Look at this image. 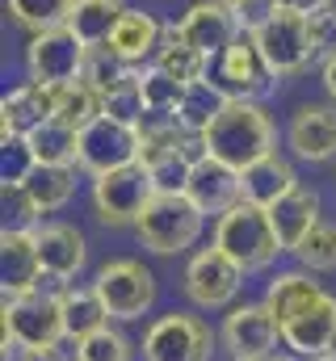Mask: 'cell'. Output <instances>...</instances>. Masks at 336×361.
Wrapping results in <instances>:
<instances>
[{
    "label": "cell",
    "mask_w": 336,
    "mask_h": 361,
    "mask_svg": "<svg viewBox=\"0 0 336 361\" xmlns=\"http://www.w3.org/2000/svg\"><path fill=\"white\" fill-rule=\"evenodd\" d=\"M269 219H273V231H277L282 248L294 252L299 240H303L316 223H324V219H320V193L299 185V189H290L277 206H269Z\"/></svg>",
    "instance_id": "obj_23"
},
{
    "label": "cell",
    "mask_w": 336,
    "mask_h": 361,
    "mask_svg": "<svg viewBox=\"0 0 336 361\" xmlns=\"http://www.w3.org/2000/svg\"><path fill=\"white\" fill-rule=\"evenodd\" d=\"M294 257H299L307 269H316V273L336 269V227L332 223H316V227L299 240Z\"/></svg>",
    "instance_id": "obj_36"
},
{
    "label": "cell",
    "mask_w": 336,
    "mask_h": 361,
    "mask_svg": "<svg viewBox=\"0 0 336 361\" xmlns=\"http://www.w3.org/2000/svg\"><path fill=\"white\" fill-rule=\"evenodd\" d=\"M55 118L68 122V126H76V130H84L88 122L101 118V92L92 89V85H84V80L59 85L55 89Z\"/></svg>",
    "instance_id": "obj_31"
},
{
    "label": "cell",
    "mask_w": 336,
    "mask_h": 361,
    "mask_svg": "<svg viewBox=\"0 0 336 361\" xmlns=\"http://www.w3.org/2000/svg\"><path fill=\"white\" fill-rule=\"evenodd\" d=\"M215 244L244 273L265 269V265H273L277 252H286L282 240H277V231H273L269 210L265 206H252V202H236L227 214L215 219Z\"/></svg>",
    "instance_id": "obj_4"
},
{
    "label": "cell",
    "mask_w": 336,
    "mask_h": 361,
    "mask_svg": "<svg viewBox=\"0 0 336 361\" xmlns=\"http://www.w3.org/2000/svg\"><path fill=\"white\" fill-rule=\"evenodd\" d=\"M47 118H55V89L51 85L25 80L13 92H4V101H0V126H4V135H30Z\"/></svg>",
    "instance_id": "obj_20"
},
{
    "label": "cell",
    "mask_w": 336,
    "mask_h": 361,
    "mask_svg": "<svg viewBox=\"0 0 336 361\" xmlns=\"http://www.w3.org/2000/svg\"><path fill=\"white\" fill-rule=\"evenodd\" d=\"M232 13H236V25H240V34H256L260 25H269V21L282 13V4H277V0H240Z\"/></svg>",
    "instance_id": "obj_39"
},
{
    "label": "cell",
    "mask_w": 336,
    "mask_h": 361,
    "mask_svg": "<svg viewBox=\"0 0 336 361\" xmlns=\"http://www.w3.org/2000/svg\"><path fill=\"white\" fill-rule=\"evenodd\" d=\"M4 361L17 349H47L59 345L64 332V290H21L4 294Z\"/></svg>",
    "instance_id": "obj_2"
},
{
    "label": "cell",
    "mask_w": 336,
    "mask_h": 361,
    "mask_svg": "<svg viewBox=\"0 0 336 361\" xmlns=\"http://www.w3.org/2000/svg\"><path fill=\"white\" fill-rule=\"evenodd\" d=\"M160 38H164V21H156V17L143 13V8H126L105 47H109L118 59H126V63L135 68V63H143V59H156Z\"/></svg>",
    "instance_id": "obj_21"
},
{
    "label": "cell",
    "mask_w": 336,
    "mask_h": 361,
    "mask_svg": "<svg viewBox=\"0 0 336 361\" xmlns=\"http://www.w3.org/2000/svg\"><path fill=\"white\" fill-rule=\"evenodd\" d=\"M240 189H244V202L269 210V206H277L290 189H299V177H294L290 160H282L277 152H269V156H260L256 164H248V169L240 173Z\"/></svg>",
    "instance_id": "obj_22"
},
{
    "label": "cell",
    "mask_w": 336,
    "mask_h": 361,
    "mask_svg": "<svg viewBox=\"0 0 336 361\" xmlns=\"http://www.w3.org/2000/svg\"><path fill=\"white\" fill-rule=\"evenodd\" d=\"M126 76H131V63H126V59H118L109 47H88V55H84V72H80L84 85H92V89L105 97V92L118 89Z\"/></svg>",
    "instance_id": "obj_34"
},
{
    "label": "cell",
    "mask_w": 336,
    "mask_h": 361,
    "mask_svg": "<svg viewBox=\"0 0 336 361\" xmlns=\"http://www.w3.org/2000/svg\"><path fill=\"white\" fill-rule=\"evenodd\" d=\"M252 38H256L260 55H265V63L273 68L277 80L299 76V72L311 68V59H320V55H316V42H311V30H307V17H303V13H290V8H282V13H277L269 25H260Z\"/></svg>",
    "instance_id": "obj_9"
},
{
    "label": "cell",
    "mask_w": 336,
    "mask_h": 361,
    "mask_svg": "<svg viewBox=\"0 0 336 361\" xmlns=\"http://www.w3.org/2000/svg\"><path fill=\"white\" fill-rule=\"evenodd\" d=\"M328 357H332V361H336V341H332V349H328Z\"/></svg>",
    "instance_id": "obj_45"
},
{
    "label": "cell",
    "mask_w": 336,
    "mask_h": 361,
    "mask_svg": "<svg viewBox=\"0 0 336 361\" xmlns=\"http://www.w3.org/2000/svg\"><path fill=\"white\" fill-rule=\"evenodd\" d=\"M126 164H139V126H126V122L101 114L97 122H88L80 130L76 169L101 177V173H114V169H126Z\"/></svg>",
    "instance_id": "obj_11"
},
{
    "label": "cell",
    "mask_w": 336,
    "mask_h": 361,
    "mask_svg": "<svg viewBox=\"0 0 336 361\" xmlns=\"http://www.w3.org/2000/svg\"><path fill=\"white\" fill-rule=\"evenodd\" d=\"M38 261H42V277H76L88 261V248H84V235L72 223H42L38 231Z\"/></svg>",
    "instance_id": "obj_19"
},
{
    "label": "cell",
    "mask_w": 336,
    "mask_h": 361,
    "mask_svg": "<svg viewBox=\"0 0 336 361\" xmlns=\"http://www.w3.org/2000/svg\"><path fill=\"white\" fill-rule=\"evenodd\" d=\"M320 294H324V286L311 281L307 273H277V277L269 281V290H265V307L273 311L277 324H286L299 307H307V302L320 298Z\"/></svg>",
    "instance_id": "obj_30"
},
{
    "label": "cell",
    "mask_w": 336,
    "mask_h": 361,
    "mask_svg": "<svg viewBox=\"0 0 336 361\" xmlns=\"http://www.w3.org/2000/svg\"><path fill=\"white\" fill-rule=\"evenodd\" d=\"M72 8H76V0H8L13 21L25 25L30 34H42V30L68 25V21H72Z\"/></svg>",
    "instance_id": "obj_32"
},
{
    "label": "cell",
    "mask_w": 336,
    "mask_h": 361,
    "mask_svg": "<svg viewBox=\"0 0 336 361\" xmlns=\"http://www.w3.org/2000/svg\"><path fill=\"white\" fill-rule=\"evenodd\" d=\"M160 72H168L172 80H181V85H193V80H206L210 76V59L193 47V42H185L181 38V30H176V21L164 25V38H160V51H156V59H152Z\"/></svg>",
    "instance_id": "obj_25"
},
{
    "label": "cell",
    "mask_w": 336,
    "mask_h": 361,
    "mask_svg": "<svg viewBox=\"0 0 336 361\" xmlns=\"http://www.w3.org/2000/svg\"><path fill=\"white\" fill-rule=\"evenodd\" d=\"M176 30H181V38L193 42L206 59H219V55L240 38L236 13H232L227 4H219V0H198V4H189V13L176 21Z\"/></svg>",
    "instance_id": "obj_16"
},
{
    "label": "cell",
    "mask_w": 336,
    "mask_h": 361,
    "mask_svg": "<svg viewBox=\"0 0 336 361\" xmlns=\"http://www.w3.org/2000/svg\"><path fill=\"white\" fill-rule=\"evenodd\" d=\"M269 361H286V357H269Z\"/></svg>",
    "instance_id": "obj_47"
},
{
    "label": "cell",
    "mask_w": 336,
    "mask_h": 361,
    "mask_svg": "<svg viewBox=\"0 0 336 361\" xmlns=\"http://www.w3.org/2000/svg\"><path fill=\"white\" fill-rule=\"evenodd\" d=\"M202 223H206V214L198 210V202L189 193H156L148 202V210L139 214L135 235H139V244L148 252L176 257V252H189L198 244Z\"/></svg>",
    "instance_id": "obj_3"
},
{
    "label": "cell",
    "mask_w": 336,
    "mask_h": 361,
    "mask_svg": "<svg viewBox=\"0 0 336 361\" xmlns=\"http://www.w3.org/2000/svg\"><path fill=\"white\" fill-rule=\"evenodd\" d=\"M185 193L198 202V210L202 214H227L236 202H244V189H240V173L236 169H227L223 160H215V156H202V160H193V173H189V185H185Z\"/></svg>",
    "instance_id": "obj_17"
},
{
    "label": "cell",
    "mask_w": 336,
    "mask_h": 361,
    "mask_svg": "<svg viewBox=\"0 0 336 361\" xmlns=\"http://www.w3.org/2000/svg\"><path fill=\"white\" fill-rule=\"evenodd\" d=\"M0 147H4V152H0V177H4V189H21L25 177L34 173V164H38L30 139H25V135H4Z\"/></svg>",
    "instance_id": "obj_37"
},
{
    "label": "cell",
    "mask_w": 336,
    "mask_h": 361,
    "mask_svg": "<svg viewBox=\"0 0 336 361\" xmlns=\"http://www.w3.org/2000/svg\"><path fill=\"white\" fill-rule=\"evenodd\" d=\"M219 341L232 361H269L282 341V324L273 319V311L265 302H244V307L227 311Z\"/></svg>",
    "instance_id": "obj_12"
},
{
    "label": "cell",
    "mask_w": 336,
    "mask_h": 361,
    "mask_svg": "<svg viewBox=\"0 0 336 361\" xmlns=\"http://www.w3.org/2000/svg\"><path fill=\"white\" fill-rule=\"evenodd\" d=\"M286 139H290V152L299 160H311V164L332 160L336 156V105H320V101L299 105L290 114Z\"/></svg>",
    "instance_id": "obj_15"
},
{
    "label": "cell",
    "mask_w": 336,
    "mask_h": 361,
    "mask_svg": "<svg viewBox=\"0 0 336 361\" xmlns=\"http://www.w3.org/2000/svg\"><path fill=\"white\" fill-rule=\"evenodd\" d=\"M122 13H126L122 0H76L68 25L76 30V38H80L84 47H105L109 34H114V25L122 21Z\"/></svg>",
    "instance_id": "obj_26"
},
{
    "label": "cell",
    "mask_w": 336,
    "mask_h": 361,
    "mask_svg": "<svg viewBox=\"0 0 336 361\" xmlns=\"http://www.w3.org/2000/svg\"><path fill=\"white\" fill-rule=\"evenodd\" d=\"M105 324H109V311H105V302L97 298L92 286L88 290H76V286L64 290V332H68V341H84V336L101 332Z\"/></svg>",
    "instance_id": "obj_28"
},
{
    "label": "cell",
    "mask_w": 336,
    "mask_h": 361,
    "mask_svg": "<svg viewBox=\"0 0 336 361\" xmlns=\"http://www.w3.org/2000/svg\"><path fill=\"white\" fill-rule=\"evenodd\" d=\"M227 97H240V101H256L260 92L273 85V68L265 63L260 47L252 34H240L219 59H215V76H210Z\"/></svg>",
    "instance_id": "obj_13"
},
{
    "label": "cell",
    "mask_w": 336,
    "mask_h": 361,
    "mask_svg": "<svg viewBox=\"0 0 336 361\" xmlns=\"http://www.w3.org/2000/svg\"><path fill=\"white\" fill-rule=\"evenodd\" d=\"M240 286H244V269H240L219 244L198 248V252L189 257V265H185V294H189V302L202 307V311L232 307V298L240 294Z\"/></svg>",
    "instance_id": "obj_10"
},
{
    "label": "cell",
    "mask_w": 336,
    "mask_h": 361,
    "mask_svg": "<svg viewBox=\"0 0 336 361\" xmlns=\"http://www.w3.org/2000/svg\"><path fill=\"white\" fill-rule=\"evenodd\" d=\"M101 114H109V118H118V122H126V126H143V118H148V101H143L139 72H131L118 89L101 97Z\"/></svg>",
    "instance_id": "obj_35"
},
{
    "label": "cell",
    "mask_w": 336,
    "mask_h": 361,
    "mask_svg": "<svg viewBox=\"0 0 336 361\" xmlns=\"http://www.w3.org/2000/svg\"><path fill=\"white\" fill-rule=\"evenodd\" d=\"M219 4H227V8H236V4H240V0H219Z\"/></svg>",
    "instance_id": "obj_44"
},
{
    "label": "cell",
    "mask_w": 336,
    "mask_h": 361,
    "mask_svg": "<svg viewBox=\"0 0 336 361\" xmlns=\"http://www.w3.org/2000/svg\"><path fill=\"white\" fill-rule=\"evenodd\" d=\"M76 361H131V341L105 324L101 332L76 341Z\"/></svg>",
    "instance_id": "obj_38"
},
{
    "label": "cell",
    "mask_w": 336,
    "mask_h": 361,
    "mask_svg": "<svg viewBox=\"0 0 336 361\" xmlns=\"http://www.w3.org/2000/svg\"><path fill=\"white\" fill-rule=\"evenodd\" d=\"M21 193L34 206V214H51V210L68 206L76 193V164H34Z\"/></svg>",
    "instance_id": "obj_24"
},
{
    "label": "cell",
    "mask_w": 336,
    "mask_h": 361,
    "mask_svg": "<svg viewBox=\"0 0 336 361\" xmlns=\"http://www.w3.org/2000/svg\"><path fill=\"white\" fill-rule=\"evenodd\" d=\"M336 341V298L332 294H320L311 298L307 307H299L286 324H282V345L299 357H328Z\"/></svg>",
    "instance_id": "obj_14"
},
{
    "label": "cell",
    "mask_w": 336,
    "mask_h": 361,
    "mask_svg": "<svg viewBox=\"0 0 336 361\" xmlns=\"http://www.w3.org/2000/svg\"><path fill=\"white\" fill-rule=\"evenodd\" d=\"M202 147H206V156H215V160H223L227 169L244 173L248 164H256L260 156L273 152V122H269V114H265L256 101L232 97V101L219 109V118L206 126Z\"/></svg>",
    "instance_id": "obj_1"
},
{
    "label": "cell",
    "mask_w": 336,
    "mask_h": 361,
    "mask_svg": "<svg viewBox=\"0 0 336 361\" xmlns=\"http://www.w3.org/2000/svg\"><path fill=\"white\" fill-rule=\"evenodd\" d=\"M324 92L332 97V105H336V51L324 59Z\"/></svg>",
    "instance_id": "obj_43"
},
{
    "label": "cell",
    "mask_w": 336,
    "mask_h": 361,
    "mask_svg": "<svg viewBox=\"0 0 336 361\" xmlns=\"http://www.w3.org/2000/svg\"><path fill=\"white\" fill-rule=\"evenodd\" d=\"M210 353H215V332L206 319L189 311L160 315L143 336V361H210Z\"/></svg>",
    "instance_id": "obj_8"
},
{
    "label": "cell",
    "mask_w": 336,
    "mask_h": 361,
    "mask_svg": "<svg viewBox=\"0 0 336 361\" xmlns=\"http://www.w3.org/2000/svg\"><path fill=\"white\" fill-rule=\"evenodd\" d=\"M152 197H156V180L143 164H126L92 177V210L105 227H135Z\"/></svg>",
    "instance_id": "obj_5"
},
{
    "label": "cell",
    "mask_w": 336,
    "mask_h": 361,
    "mask_svg": "<svg viewBox=\"0 0 336 361\" xmlns=\"http://www.w3.org/2000/svg\"><path fill=\"white\" fill-rule=\"evenodd\" d=\"M139 85H143L148 114H156V118H176V109H181V101H185V89H189V85H181V80H172L168 72H160L156 63H152L148 72H139Z\"/></svg>",
    "instance_id": "obj_33"
},
{
    "label": "cell",
    "mask_w": 336,
    "mask_h": 361,
    "mask_svg": "<svg viewBox=\"0 0 336 361\" xmlns=\"http://www.w3.org/2000/svg\"><path fill=\"white\" fill-rule=\"evenodd\" d=\"M84 55H88V47L76 38L72 25L42 30L25 47V76L34 85H51V89L72 85V80H80V72H84Z\"/></svg>",
    "instance_id": "obj_7"
},
{
    "label": "cell",
    "mask_w": 336,
    "mask_h": 361,
    "mask_svg": "<svg viewBox=\"0 0 336 361\" xmlns=\"http://www.w3.org/2000/svg\"><path fill=\"white\" fill-rule=\"evenodd\" d=\"M92 290L105 302L109 319H122V324L139 319L156 302V277H152V269L143 261H126V257L122 261H105L97 269V277H92Z\"/></svg>",
    "instance_id": "obj_6"
},
{
    "label": "cell",
    "mask_w": 336,
    "mask_h": 361,
    "mask_svg": "<svg viewBox=\"0 0 336 361\" xmlns=\"http://www.w3.org/2000/svg\"><path fill=\"white\" fill-rule=\"evenodd\" d=\"M25 139H30L38 164H76V156H80V130L68 126V122H59V118H47Z\"/></svg>",
    "instance_id": "obj_27"
},
{
    "label": "cell",
    "mask_w": 336,
    "mask_h": 361,
    "mask_svg": "<svg viewBox=\"0 0 336 361\" xmlns=\"http://www.w3.org/2000/svg\"><path fill=\"white\" fill-rule=\"evenodd\" d=\"M17 361H68L59 353V345H47V349H21Z\"/></svg>",
    "instance_id": "obj_41"
},
{
    "label": "cell",
    "mask_w": 336,
    "mask_h": 361,
    "mask_svg": "<svg viewBox=\"0 0 336 361\" xmlns=\"http://www.w3.org/2000/svg\"><path fill=\"white\" fill-rule=\"evenodd\" d=\"M227 101H232V97L219 89L210 76H206V80H193V85L185 89L181 109H176V122H181L189 135H206V126L219 118V109H223Z\"/></svg>",
    "instance_id": "obj_29"
},
{
    "label": "cell",
    "mask_w": 336,
    "mask_h": 361,
    "mask_svg": "<svg viewBox=\"0 0 336 361\" xmlns=\"http://www.w3.org/2000/svg\"><path fill=\"white\" fill-rule=\"evenodd\" d=\"M282 8H290V13H303V17H311V13H320V8H328L332 0H277Z\"/></svg>",
    "instance_id": "obj_42"
},
{
    "label": "cell",
    "mask_w": 336,
    "mask_h": 361,
    "mask_svg": "<svg viewBox=\"0 0 336 361\" xmlns=\"http://www.w3.org/2000/svg\"><path fill=\"white\" fill-rule=\"evenodd\" d=\"M0 286H4V294H21V290L42 286L38 235L30 227H4V235H0Z\"/></svg>",
    "instance_id": "obj_18"
},
{
    "label": "cell",
    "mask_w": 336,
    "mask_h": 361,
    "mask_svg": "<svg viewBox=\"0 0 336 361\" xmlns=\"http://www.w3.org/2000/svg\"><path fill=\"white\" fill-rule=\"evenodd\" d=\"M307 30H311V42H316V55H332L336 51V8H320V13H311L307 17Z\"/></svg>",
    "instance_id": "obj_40"
},
{
    "label": "cell",
    "mask_w": 336,
    "mask_h": 361,
    "mask_svg": "<svg viewBox=\"0 0 336 361\" xmlns=\"http://www.w3.org/2000/svg\"><path fill=\"white\" fill-rule=\"evenodd\" d=\"M316 361H332V357H316Z\"/></svg>",
    "instance_id": "obj_46"
}]
</instances>
